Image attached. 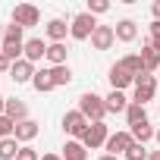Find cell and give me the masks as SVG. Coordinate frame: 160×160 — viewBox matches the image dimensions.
I'll list each match as a JSON object with an SVG mask.
<instances>
[{
	"instance_id": "6da1fadb",
	"label": "cell",
	"mask_w": 160,
	"mask_h": 160,
	"mask_svg": "<svg viewBox=\"0 0 160 160\" xmlns=\"http://www.w3.org/2000/svg\"><path fill=\"white\" fill-rule=\"evenodd\" d=\"M78 113H82L88 122H104V116H107V104H104L101 94L85 91L82 98H78Z\"/></svg>"
},
{
	"instance_id": "7a4b0ae2",
	"label": "cell",
	"mask_w": 160,
	"mask_h": 160,
	"mask_svg": "<svg viewBox=\"0 0 160 160\" xmlns=\"http://www.w3.org/2000/svg\"><path fill=\"white\" fill-rule=\"evenodd\" d=\"M94 28H98V22H94V16L85 10V13H78V16H72V25H69V35L75 38V41H88L91 35H94Z\"/></svg>"
},
{
	"instance_id": "3957f363",
	"label": "cell",
	"mask_w": 160,
	"mask_h": 160,
	"mask_svg": "<svg viewBox=\"0 0 160 160\" xmlns=\"http://www.w3.org/2000/svg\"><path fill=\"white\" fill-rule=\"evenodd\" d=\"M88 126H91V122L78 113V110H69V113L63 116V132L72 135V141H82V135L88 132Z\"/></svg>"
},
{
	"instance_id": "277c9868",
	"label": "cell",
	"mask_w": 160,
	"mask_h": 160,
	"mask_svg": "<svg viewBox=\"0 0 160 160\" xmlns=\"http://www.w3.org/2000/svg\"><path fill=\"white\" fill-rule=\"evenodd\" d=\"M154 91H157V78L151 75V72H144V75H138L135 78V98H132V104H148L151 98H154Z\"/></svg>"
},
{
	"instance_id": "5b68a950",
	"label": "cell",
	"mask_w": 160,
	"mask_h": 160,
	"mask_svg": "<svg viewBox=\"0 0 160 160\" xmlns=\"http://www.w3.org/2000/svg\"><path fill=\"white\" fill-rule=\"evenodd\" d=\"M38 22H41L38 7H32V3H19V7L13 10V25H19V28H35Z\"/></svg>"
},
{
	"instance_id": "8992f818",
	"label": "cell",
	"mask_w": 160,
	"mask_h": 160,
	"mask_svg": "<svg viewBox=\"0 0 160 160\" xmlns=\"http://www.w3.org/2000/svg\"><path fill=\"white\" fill-rule=\"evenodd\" d=\"M107 138H110V129H107L104 122H91V126H88V132L82 135V144H85L88 151H94V148H104V144H107Z\"/></svg>"
},
{
	"instance_id": "52a82bcc",
	"label": "cell",
	"mask_w": 160,
	"mask_h": 160,
	"mask_svg": "<svg viewBox=\"0 0 160 160\" xmlns=\"http://www.w3.org/2000/svg\"><path fill=\"white\" fill-rule=\"evenodd\" d=\"M132 144H135L132 132H113V135L107 138V144H104V148H107V154H113V157H119V154L126 157V151H129Z\"/></svg>"
},
{
	"instance_id": "ba28073f",
	"label": "cell",
	"mask_w": 160,
	"mask_h": 160,
	"mask_svg": "<svg viewBox=\"0 0 160 160\" xmlns=\"http://www.w3.org/2000/svg\"><path fill=\"white\" fill-rule=\"evenodd\" d=\"M113 41H116V28L113 25H98L94 35H91V47L94 50H110Z\"/></svg>"
},
{
	"instance_id": "9c48e42d",
	"label": "cell",
	"mask_w": 160,
	"mask_h": 160,
	"mask_svg": "<svg viewBox=\"0 0 160 160\" xmlns=\"http://www.w3.org/2000/svg\"><path fill=\"white\" fill-rule=\"evenodd\" d=\"M107 78H110V88H113V91H122V88L135 85V75H132V72H126V69H122V63H113Z\"/></svg>"
},
{
	"instance_id": "30bf717a",
	"label": "cell",
	"mask_w": 160,
	"mask_h": 160,
	"mask_svg": "<svg viewBox=\"0 0 160 160\" xmlns=\"http://www.w3.org/2000/svg\"><path fill=\"white\" fill-rule=\"evenodd\" d=\"M10 75H13L16 85H25V82H32V78H35V63H28V60H16L13 69H10Z\"/></svg>"
},
{
	"instance_id": "8fae6325",
	"label": "cell",
	"mask_w": 160,
	"mask_h": 160,
	"mask_svg": "<svg viewBox=\"0 0 160 160\" xmlns=\"http://www.w3.org/2000/svg\"><path fill=\"white\" fill-rule=\"evenodd\" d=\"M113 28H116V41H122V44H132L138 38V22L135 19H119Z\"/></svg>"
},
{
	"instance_id": "7c38bea8",
	"label": "cell",
	"mask_w": 160,
	"mask_h": 160,
	"mask_svg": "<svg viewBox=\"0 0 160 160\" xmlns=\"http://www.w3.org/2000/svg\"><path fill=\"white\" fill-rule=\"evenodd\" d=\"M38 122L35 119H25V122H16V132H13V138L19 141V144H28L32 138H38Z\"/></svg>"
},
{
	"instance_id": "4fadbf2b",
	"label": "cell",
	"mask_w": 160,
	"mask_h": 160,
	"mask_svg": "<svg viewBox=\"0 0 160 160\" xmlns=\"http://www.w3.org/2000/svg\"><path fill=\"white\" fill-rule=\"evenodd\" d=\"M41 57H47V44H44L41 38H28V41H25V53H22V60L38 63Z\"/></svg>"
},
{
	"instance_id": "5bb4252c",
	"label": "cell",
	"mask_w": 160,
	"mask_h": 160,
	"mask_svg": "<svg viewBox=\"0 0 160 160\" xmlns=\"http://www.w3.org/2000/svg\"><path fill=\"white\" fill-rule=\"evenodd\" d=\"M7 119H13V122H25V119H28V107H25L19 98H7Z\"/></svg>"
},
{
	"instance_id": "9a60e30c",
	"label": "cell",
	"mask_w": 160,
	"mask_h": 160,
	"mask_svg": "<svg viewBox=\"0 0 160 160\" xmlns=\"http://www.w3.org/2000/svg\"><path fill=\"white\" fill-rule=\"evenodd\" d=\"M141 60H144V69H148L151 75H154V72H160V50H157L151 41L141 47Z\"/></svg>"
},
{
	"instance_id": "2e32d148",
	"label": "cell",
	"mask_w": 160,
	"mask_h": 160,
	"mask_svg": "<svg viewBox=\"0 0 160 160\" xmlns=\"http://www.w3.org/2000/svg\"><path fill=\"white\" fill-rule=\"evenodd\" d=\"M104 104H107V113H126V110H129V98H126L122 91H110V94L104 98Z\"/></svg>"
},
{
	"instance_id": "e0dca14e",
	"label": "cell",
	"mask_w": 160,
	"mask_h": 160,
	"mask_svg": "<svg viewBox=\"0 0 160 160\" xmlns=\"http://www.w3.org/2000/svg\"><path fill=\"white\" fill-rule=\"evenodd\" d=\"M32 85H35V91H38V94H47V91H53V88H57V85H53L50 69H38V72H35V78H32Z\"/></svg>"
},
{
	"instance_id": "ac0fdd59",
	"label": "cell",
	"mask_w": 160,
	"mask_h": 160,
	"mask_svg": "<svg viewBox=\"0 0 160 160\" xmlns=\"http://www.w3.org/2000/svg\"><path fill=\"white\" fill-rule=\"evenodd\" d=\"M119 63H122V69H126V72H132L135 78L148 72V69H144V60H141V53H129V57H122Z\"/></svg>"
},
{
	"instance_id": "d6986e66",
	"label": "cell",
	"mask_w": 160,
	"mask_h": 160,
	"mask_svg": "<svg viewBox=\"0 0 160 160\" xmlns=\"http://www.w3.org/2000/svg\"><path fill=\"white\" fill-rule=\"evenodd\" d=\"M63 160H88V148H85L82 141H66Z\"/></svg>"
},
{
	"instance_id": "ffe728a7",
	"label": "cell",
	"mask_w": 160,
	"mask_h": 160,
	"mask_svg": "<svg viewBox=\"0 0 160 160\" xmlns=\"http://www.w3.org/2000/svg\"><path fill=\"white\" fill-rule=\"evenodd\" d=\"M66 32H69V25H66L63 19H50V22H47V38H50L53 44H63Z\"/></svg>"
},
{
	"instance_id": "44dd1931",
	"label": "cell",
	"mask_w": 160,
	"mask_h": 160,
	"mask_svg": "<svg viewBox=\"0 0 160 160\" xmlns=\"http://www.w3.org/2000/svg\"><path fill=\"white\" fill-rule=\"evenodd\" d=\"M129 132H132V138H135L138 144H148V141L154 138V132H157V129H151V122L144 119V122H138V126H132Z\"/></svg>"
},
{
	"instance_id": "7402d4cb",
	"label": "cell",
	"mask_w": 160,
	"mask_h": 160,
	"mask_svg": "<svg viewBox=\"0 0 160 160\" xmlns=\"http://www.w3.org/2000/svg\"><path fill=\"white\" fill-rule=\"evenodd\" d=\"M19 151H22V144L16 138H3V141H0V160H16Z\"/></svg>"
},
{
	"instance_id": "603a6c76",
	"label": "cell",
	"mask_w": 160,
	"mask_h": 160,
	"mask_svg": "<svg viewBox=\"0 0 160 160\" xmlns=\"http://www.w3.org/2000/svg\"><path fill=\"white\" fill-rule=\"evenodd\" d=\"M66 44H47V60L50 66H66Z\"/></svg>"
},
{
	"instance_id": "cb8c5ba5",
	"label": "cell",
	"mask_w": 160,
	"mask_h": 160,
	"mask_svg": "<svg viewBox=\"0 0 160 160\" xmlns=\"http://www.w3.org/2000/svg\"><path fill=\"white\" fill-rule=\"evenodd\" d=\"M50 75H53V85H69L72 82V69L69 66H50Z\"/></svg>"
},
{
	"instance_id": "d4e9b609",
	"label": "cell",
	"mask_w": 160,
	"mask_h": 160,
	"mask_svg": "<svg viewBox=\"0 0 160 160\" xmlns=\"http://www.w3.org/2000/svg\"><path fill=\"white\" fill-rule=\"evenodd\" d=\"M148 116H144V107L141 104H129V110H126V122H129V129L132 126H138V122H144Z\"/></svg>"
},
{
	"instance_id": "484cf974",
	"label": "cell",
	"mask_w": 160,
	"mask_h": 160,
	"mask_svg": "<svg viewBox=\"0 0 160 160\" xmlns=\"http://www.w3.org/2000/svg\"><path fill=\"white\" fill-rule=\"evenodd\" d=\"M148 157H151V151H148L144 144H138V141L126 151V160H148Z\"/></svg>"
},
{
	"instance_id": "4316f807",
	"label": "cell",
	"mask_w": 160,
	"mask_h": 160,
	"mask_svg": "<svg viewBox=\"0 0 160 160\" xmlns=\"http://www.w3.org/2000/svg\"><path fill=\"white\" fill-rule=\"evenodd\" d=\"M13 132H16V122L7 119V116H0V141H3V138H13Z\"/></svg>"
},
{
	"instance_id": "83f0119b",
	"label": "cell",
	"mask_w": 160,
	"mask_h": 160,
	"mask_svg": "<svg viewBox=\"0 0 160 160\" xmlns=\"http://www.w3.org/2000/svg\"><path fill=\"white\" fill-rule=\"evenodd\" d=\"M107 10H110L107 0H88V13H91V16H101V13H107Z\"/></svg>"
},
{
	"instance_id": "f1b7e54d",
	"label": "cell",
	"mask_w": 160,
	"mask_h": 160,
	"mask_svg": "<svg viewBox=\"0 0 160 160\" xmlns=\"http://www.w3.org/2000/svg\"><path fill=\"white\" fill-rule=\"evenodd\" d=\"M16 160H41V157H38V151H35L32 144H22V151H19Z\"/></svg>"
},
{
	"instance_id": "f546056e",
	"label": "cell",
	"mask_w": 160,
	"mask_h": 160,
	"mask_svg": "<svg viewBox=\"0 0 160 160\" xmlns=\"http://www.w3.org/2000/svg\"><path fill=\"white\" fill-rule=\"evenodd\" d=\"M148 32H151V44H154V47H157V50H160V22H157V19H154V22H151V25H148Z\"/></svg>"
},
{
	"instance_id": "4dcf8cb0",
	"label": "cell",
	"mask_w": 160,
	"mask_h": 160,
	"mask_svg": "<svg viewBox=\"0 0 160 160\" xmlns=\"http://www.w3.org/2000/svg\"><path fill=\"white\" fill-rule=\"evenodd\" d=\"M10 69H13V60H10L3 50H0V72H10Z\"/></svg>"
},
{
	"instance_id": "1f68e13d",
	"label": "cell",
	"mask_w": 160,
	"mask_h": 160,
	"mask_svg": "<svg viewBox=\"0 0 160 160\" xmlns=\"http://www.w3.org/2000/svg\"><path fill=\"white\" fill-rule=\"evenodd\" d=\"M151 13H154V19H157V22H160V0H157V3H154V7H151Z\"/></svg>"
},
{
	"instance_id": "d6a6232c",
	"label": "cell",
	"mask_w": 160,
	"mask_h": 160,
	"mask_svg": "<svg viewBox=\"0 0 160 160\" xmlns=\"http://www.w3.org/2000/svg\"><path fill=\"white\" fill-rule=\"evenodd\" d=\"M41 160H63V154H44Z\"/></svg>"
},
{
	"instance_id": "836d02e7",
	"label": "cell",
	"mask_w": 160,
	"mask_h": 160,
	"mask_svg": "<svg viewBox=\"0 0 160 160\" xmlns=\"http://www.w3.org/2000/svg\"><path fill=\"white\" fill-rule=\"evenodd\" d=\"M148 160H160V151H151V157Z\"/></svg>"
},
{
	"instance_id": "e575fe53",
	"label": "cell",
	"mask_w": 160,
	"mask_h": 160,
	"mask_svg": "<svg viewBox=\"0 0 160 160\" xmlns=\"http://www.w3.org/2000/svg\"><path fill=\"white\" fill-rule=\"evenodd\" d=\"M98 160H119V157H113V154H104V157H98Z\"/></svg>"
},
{
	"instance_id": "d590c367",
	"label": "cell",
	"mask_w": 160,
	"mask_h": 160,
	"mask_svg": "<svg viewBox=\"0 0 160 160\" xmlns=\"http://www.w3.org/2000/svg\"><path fill=\"white\" fill-rule=\"evenodd\" d=\"M154 138H157V144H160V129H157V132H154Z\"/></svg>"
},
{
	"instance_id": "8d00e7d4",
	"label": "cell",
	"mask_w": 160,
	"mask_h": 160,
	"mask_svg": "<svg viewBox=\"0 0 160 160\" xmlns=\"http://www.w3.org/2000/svg\"><path fill=\"white\" fill-rule=\"evenodd\" d=\"M157 78H160V72H157Z\"/></svg>"
}]
</instances>
